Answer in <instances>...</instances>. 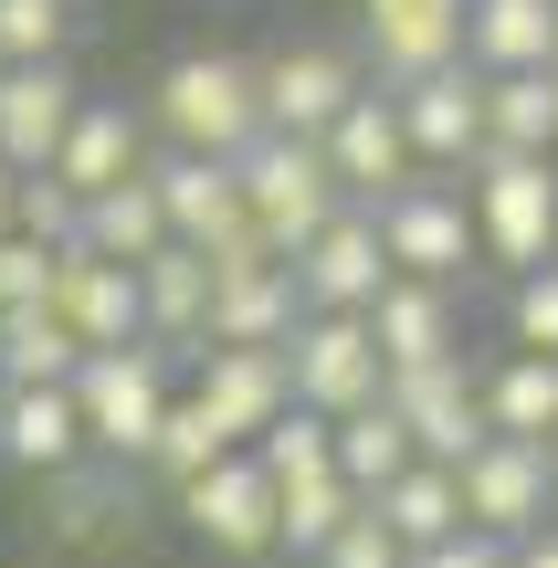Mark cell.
Segmentation results:
<instances>
[{
	"mask_svg": "<svg viewBox=\"0 0 558 568\" xmlns=\"http://www.w3.org/2000/svg\"><path fill=\"white\" fill-rule=\"evenodd\" d=\"M0 464H11V474L84 464V410H74L63 379H0Z\"/></svg>",
	"mask_w": 558,
	"mask_h": 568,
	"instance_id": "cell-18",
	"label": "cell"
},
{
	"mask_svg": "<svg viewBox=\"0 0 558 568\" xmlns=\"http://www.w3.org/2000/svg\"><path fill=\"white\" fill-rule=\"evenodd\" d=\"M358 506H369V495H358L337 464H316V474H285V485H274V558H316V548H327V537L348 527Z\"/></svg>",
	"mask_w": 558,
	"mask_h": 568,
	"instance_id": "cell-25",
	"label": "cell"
},
{
	"mask_svg": "<svg viewBox=\"0 0 558 568\" xmlns=\"http://www.w3.org/2000/svg\"><path fill=\"white\" fill-rule=\"evenodd\" d=\"M169 506H180V527L201 537L222 568H264L274 558V474L253 464V443L211 453L190 485H169Z\"/></svg>",
	"mask_w": 558,
	"mask_h": 568,
	"instance_id": "cell-4",
	"label": "cell"
},
{
	"mask_svg": "<svg viewBox=\"0 0 558 568\" xmlns=\"http://www.w3.org/2000/svg\"><path fill=\"white\" fill-rule=\"evenodd\" d=\"M548 464H558V422H548Z\"/></svg>",
	"mask_w": 558,
	"mask_h": 568,
	"instance_id": "cell-41",
	"label": "cell"
},
{
	"mask_svg": "<svg viewBox=\"0 0 558 568\" xmlns=\"http://www.w3.org/2000/svg\"><path fill=\"white\" fill-rule=\"evenodd\" d=\"M464 63L475 74L558 63V0H464Z\"/></svg>",
	"mask_w": 558,
	"mask_h": 568,
	"instance_id": "cell-23",
	"label": "cell"
},
{
	"mask_svg": "<svg viewBox=\"0 0 558 568\" xmlns=\"http://www.w3.org/2000/svg\"><path fill=\"white\" fill-rule=\"evenodd\" d=\"M506 337L558 358V253H548V264H527V274H506Z\"/></svg>",
	"mask_w": 558,
	"mask_h": 568,
	"instance_id": "cell-33",
	"label": "cell"
},
{
	"mask_svg": "<svg viewBox=\"0 0 558 568\" xmlns=\"http://www.w3.org/2000/svg\"><path fill=\"white\" fill-rule=\"evenodd\" d=\"M369 11H412V21H464V0H369Z\"/></svg>",
	"mask_w": 558,
	"mask_h": 568,
	"instance_id": "cell-39",
	"label": "cell"
},
{
	"mask_svg": "<svg viewBox=\"0 0 558 568\" xmlns=\"http://www.w3.org/2000/svg\"><path fill=\"white\" fill-rule=\"evenodd\" d=\"M232 180H243V211H253V232H264L274 253H295L337 201H348L337 169H327V148H316V138H285V126H264V138L232 159Z\"/></svg>",
	"mask_w": 558,
	"mask_h": 568,
	"instance_id": "cell-5",
	"label": "cell"
},
{
	"mask_svg": "<svg viewBox=\"0 0 558 568\" xmlns=\"http://www.w3.org/2000/svg\"><path fill=\"white\" fill-rule=\"evenodd\" d=\"M42 169H53L74 201H95L105 180L148 169V116H138V105H116V95H84V105H74V126H63V148H53Z\"/></svg>",
	"mask_w": 558,
	"mask_h": 568,
	"instance_id": "cell-19",
	"label": "cell"
},
{
	"mask_svg": "<svg viewBox=\"0 0 558 568\" xmlns=\"http://www.w3.org/2000/svg\"><path fill=\"white\" fill-rule=\"evenodd\" d=\"M74 358H84V337L42 295L0 305V379H74Z\"/></svg>",
	"mask_w": 558,
	"mask_h": 568,
	"instance_id": "cell-31",
	"label": "cell"
},
{
	"mask_svg": "<svg viewBox=\"0 0 558 568\" xmlns=\"http://www.w3.org/2000/svg\"><path fill=\"white\" fill-rule=\"evenodd\" d=\"M327 169H337V190H348V201H379V190H400L412 180V138H400V105H390V84H358L348 105H337L327 116Z\"/></svg>",
	"mask_w": 558,
	"mask_h": 568,
	"instance_id": "cell-14",
	"label": "cell"
},
{
	"mask_svg": "<svg viewBox=\"0 0 558 568\" xmlns=\"http://www.w3.org/2000/svg\"><path fill=\"white\" fill-rule=\"evenodd\" d=\"M454 485H464V527H485V537H527L538 516H558V464L527 432H485L454 464Z\"/></svg>",
	"mask_w": 558,
	"mask_h": 568,
	"instance_id": "cell-8",
	"label": "cell"
},
{
	"mask_svg": "<svg viewBox=\"0 0 558 568\" xmlns=\"http://www.w3.org/2000/svg\"><path fill=\"white\" fill-rule=\"evenodd\" d=\"M400 568H506V537H485V527H454V537H433V548H412Z\"/></svg>",
	"mask_w": 558,
	"mask_h": 568,
	"instance_id": "cell-37",
	"label": "cell"
},
{
	"mask_svg": "<svg viewBox=\"0 0 558 568\" xmlns=\"http://www.w3.org/2000/svg\"><path fill=\"white\" fill-rule=\"evenodd\" d=\"M327 464L348 474L358 495H379L400 464H412V432H400V410H390V400H358V410H337V422H327Z\"/></svg>",
	"mask_w": 558,
	"mask_h": 568,
	"instance_id": "cell-29",
	"label": "cell"
},
{
	"mask_svg": "<svg viewBox=\"0 0 558 568\" xmlns=\"http://www.w3.org/2000/svg\"><path fill=\"white\" fill-rule=\"evenodd\" d=\"M506 568H558V516H538L527 537H506Z\"/></svg>",
	"mask_w": 558,
	"mask_h": 568,
	"instance_id": "cell-38",
	"label": "cell"
},
{
	"mask_svg": "<svg viewBox=\"0 0 558 568\" xmlns=\"http://www.w3.org/2000/svg\"><path fill=\"white\" fill-rule=\"evenodd\" d=\"M369 516L400 537V548H433V537H454V527H464V485H454V464L412 453V464H400L390 485L369 495Z\"/></svg>",
	"mask_w": 558,
	"mask_h": 568,
	"instance_id": "cell-24",
	"label": "cell"
},
{
	"mask_svg": "<svg viewBox=\"0 0 558 568\" xmlns=\"http://www.w3.org/2000/svg\"><path fill=\"white\" fill-rule=\"evenodd\" d=\"M369 222L390 274H443V284L475 274V211H464V180H443V169H412L400 190H379Z\"/></svg>",
	"mask_w": 558,
	"mask_h": 568,
	"instance_id": "cell-6",
	"label": "cell"
},
{
	"mask_svg": "<svg viewBox=\"0 0 558 568\" xmlns=\"http://www.w3.org/2000/svg\"><path fill=\"white\" fill-rule=\"evenodd\" d=\"M84 84L63 53H32V63H0V159L11 169H42L63 148V126H74Z\"/></svg>",
	"mask_w": 558,
	"mask_h": 568,
	"instance_id": "cell-16",
	"label": "cell"
},
{
	"mask_svg": "<svg viewBox=\"0 0 558 568\" xmlns=\"http://www.w3.org/2000/svg\"><path fill=\"white\" fill-rule=\"evenodd\" d=\"M74 243L116 253V264H148V253L169 243V211H159V180H148V169H126V180H105L95 201H84V232H74Z\"/></svg>",
	"mask_w": 558,
	"mask_h": 568,
	"instance_id": "cell-27",
	"label": "cell"
},
{
	"mask_svg": "<svg viewBox=\"0 0 558 568\" xmlns=\"http://www.w3.org/2000/svg\"><path fill=\"white\" fill-rule=\"evenodd\" d=\"M306 316L285 264H243V274H211V316H201V347H285V326Z\"/></svg>",
	"mask_w": 558,
	"mask_h": 568,
	"instance_id": "cell-20",
	"label": "cell"
},
{
	"mask_svg": "<svg viewBox=\"0 0 558 568\" xmlns=\"http://www.w3.org/2000/svg\"><path fill=\"white\" fill-rule=\"evenodd\" d=\"M211 453H232V432L211 422V400H190V389H169V410H159V432H148V453H138V464L159 474V485H190V474H201Z\"/></svg>",
	"mask_w": 558,
	"mask_h": 568,
	"instance_id": "cell-32",
	"label": "cell"
},
{
	"mask_svg": "<svg viewBox=\"0 0 558 568\" xmlns=\"http://www.w3.org/2000/svg\"><path fill=\"white\" fill-rule=\"evenodd\" d=\"M42 485H53V537L63 548H105V537L126 527V464H105V453L42 474Z\"/></svg>",
	"mask_w": 558,
	"mask_h": 568,
	"instance_id": "cell-28",
	"label": "cell"
},
{
	"mask_svg": "<svg viewBox=\"0 0 558 568\" xmlns=\"http://www.w3.org/2000/svg\"><path fill=\"white\" fill-rule=\"evenodd\" d=\"M11 232H32V243H74V232H84V201H74V190H63L53 180V169H21V201H11Z\"/></svg>",
	"mask_w": 558,
	"mask_h": 568,
	"instance_id": "cell-34",
	"label": "cell"
},
{
	"mask_svg": "<svg viewBox=\"0 0 558 568\" xmlns=\"http://www.w3.org/2000/svg\"><path fill=\"white\" fill-rule=\"evenodd\" d=\"M138 305H148V337L169 347V358H190L201 347V316H211V264L201 243H159L138 264Z\"/></svg>",
	"mask_w": 558,
	"mask_h": 568,
	"instance_id": "cell-22",
	"label": "cell"
},
{
	"mask_svg": "<svg viewBox=\"0 0 558 568\" xmlns=\"http://www.w3.org/2000/svg\"><path fill=\"white\" fill-rule=\"evenodd\" d=\"M400 558H412V548H400V537L379 527L369 506H358V516H348V527H337V537H327V548H316L306 568H400Z\"/></svg>",
	"mask_w": 558,
	"mask_h": 568,
	"instance_id": "cell-36",
	"label": "cell"
},
{
	"mask_svg": "<svg viewBox=\"0 0 558 568\" xmlns=\"http://www.w3.org/2000/svg\"><path fill=\"white\" fill-rule=\"evenodd\" d=\"M74 42V0H0V63H32Z\"/></svg>",
	"mask_w": 558,
	"mask_h": 568,
	"instance_id": "cell-35",
	"label": "cell"
},
{
	"mask_svg": "<svg viewBox=\"0 0 558 568\" xmlns=\"http://www.w3.org/2000/svg\"><path fill=\"white\" fill-rule=\"evenodd\" d=\"M148 138L169 148H201V159H243L264 138V95H253V63L243 53H180L148 95Z\"/></svg>",
	"mask_w": 558,
	"mask_h": 568,
	"instance_id": "cell-2",
	"label": "cell"
},
{
	"mask_svg": "<svg viewBox=\"0 0 558 568\" xmlns=\"http://www.w3.org/2000/svg\"><path fill=\"white\" fill-rule=\"evenodd\" d=\"M369 84V63L337 53V42H295V53H264L253 63V95H264V126L285 138H327V116Z\"/></svg>",
	"mask_w": 558,
	"mask_h": 568,
	"instance_id": "cell-12",
	"label": "cell"
},
{
	"mask_svg": "<svg viewBox=\"0 0 558 568\" xmlns=\"http://www.w3.org/2000/svg\"><path fill=\"white\" fill-rule=\"evenodd\" d=\"M390 368H422V358H454L464 347V284L443 274H379V295L358 305Z\"/></svg>",
	"mask_w": 558,
	"mask_h": 568,
	"instance_id": "cell-15",
	"label": "cell"
},
{
	"mask_svg": "<svg viewBox=\"0 0 558 568\" xmlns=\"http://www.w3.org/2000/svg\"><path fill=\"white\" fill-rule=\"evenodd\" d=\"M190 400H211V422H222L232 443H253V432L295 400L285 347H190Z\"/></svg>",
	"mask_w": 558,
	"mask_h": 568,
	"instance_id": "cell-17",
	"label": "cell"
},
{
	"mask_svg": "<svg viewBox=\"0 0 558 568\" xmlns=\"http://www.w3.org/2000/svg\"><path fill=\"white\" fill-rule=\"evenodd\" d=\"M485 138L496 148H558V63L485 74Z\"/></svg>",
	"mask_w": 558,
	"mask_h": 568,
	"instance_id": "cell-30",
	"label": "cell"
},
{
	"mask_svg": "<svg viewBox=\"0 0 558 568\" xmlns=\"http://www.w3.org/2000/svg\"><path fill=\"white\" fill-rule=\"evenodd\" d=\"M285 274H295V295H306V305H369V295H379V274H390L369 201H337L327 222H316L306 243L285 253Z\"/></svg>",
	"mask_w": 558,
	"mask_h": 568,
	"instance_id": "cell-13",
	"label": "cell"
},
{
	"mask_svg": "<svg viewBox=\"0 0 558 568\" xmlns=\"http://www.w3.org/2000/svg\"><path fill=\"white\" fill-rule=\"evenodd\" d=\"M464 211H475V264L527 274L558 253V159L548 148H496L464 159Z\"/></svg>",
	"mask_w": 558,
	"mask_h": 568,
	"instance_id": "cell-1",
	"label": "cell"
},
{
	"mask_svg": "<svg viewBox=\"0 0 558 568\" xmlns=\"http://www.w3.org/2000/svg\"><path fill=\"white\" fill-rule=\"evenodd\" d=\"M169 347L159 337H126V347H84L74 358V410H84V453H105V464H138L148 453V432H159V410H169Z\"/></svg>",
	"mask_w": 558,
	"mask_h": 568,
	"instance_id": "cell-3",
	"label": "cell"
},
{
	"mask_svg": "<svg viewBox=\"0 0 558 568\" xmlns=\"http://www.w3.org/2000/svg\"><path fill=\"white\" fill-rule=\"evenodd\" d=\"M11 201H21V169L0 159V232H11Z\"/></svg>",
	"mask_w": 558,
	"mask_h": 568,
	"instance_id": "cell-40",
	"label": "cell"
},
{
	"mask_svg": "<svg viewBox=\"0 0 558 568\" xmlns=\"http://www.w3.org/2000/svg\"><path fill=\"white\" fill-rule=\"evenodd\" d=\"M548 159H558V148H548Z\"/></svg>",
	"mask_w": 558,
	"mask_h": 568,
	"instance_id": "cell-42",
	"label": "cell"
},
{
	"mask_svg": "<svg viewBox=\"0 0 558 568\" xmlns=\"http://www.w3.org/2000/svg\"><path fill=\"white\" fill-rule=\"evenodd\" d=\"M475 389H485V432L548 443V422H558V358L548 347H506L496 368H475Z\"/></svg>",
	"mask_w": 558,
	"mask_h": 568,
	"instance_id": "cell-26",
	"label": "cell"
},
{
	"mask_svg": "<svg viewBox=\"0 0 558 568\" xmlns=\"http://www.w3.org/2000/svg\"><path fill=\"white\" fill-rule=\"evenodd\" d=\"M390 105H400L412 159L443 169V180H464V159L485 148V74H475V63H433V74L390 84Z\"/></svg>",
	"mask_w": 558,
	"mask_h": 568,
	"instance_id": "cell-10",
	"label": "cell"
},
{
	"mask_svg": "<svg viewBox=\"0 0 558 568\" xmlns=\"http://www.w3.org/2000/svg\"><path fill=\"white\" fill-rule=\"evenodd\" d=\"M148 180H159L169 243H222L232 222H253V211H243V180H232V159H201V148H169V159H148Z\"/></svg>",
	"mask_w": 558,
	"mask_h": 568,
	"instance_id": "cell-21",
	"label": "cell"
},
{
	"mask_svg": "<svg viewBox=\"0 0 558 568\" xmlns=\"http://www.w3.org/2000/svg\"><path fill=\"white\" fill-rule=\"evenodd\" d=\"M379 400L400 410V432H412V453H433V464H464V453L485 443V389H475V358H422V368H390L379 379Z\"/></svg>",
	"mask_w": 558,
	"mask_h": 568,
	"instance_id": "cell-9",
	"label": "cell"
},
{
	"mask_svg": "<svg viewBox=\"0 0 558 568\" xmlns=\"http://www.w3.org/2000/svg\"><path fill=\"white\" fill-rule=\"evenodd\" d=\"M285 379H295V400L306 410H358V400H379V379H390V358H379V337H369V316L358 305H306V316L285 326Z\"/></svg>",
	"mask_w": 558,
	"mask_h": 568,
	"instance_id": "cell-7",
	"label": "cell"
},
{
	"mask_svg": "<svg viewBox=\"0 0 558 568\" xmlns=\"http://www.w3.org/2000/svg\"><path fill=\"white\" fill-rule=\"evenodd\" d=\"M42 305H53V316L74 326L84 347H126V337H148L138 264H116V253H95V243H63V253H53V284H42Z\"/></svg>",
	"mask_w": 558,
	"mask_h": 568,
	"instance_id": "cell-11",
	"label": "cell"
}]
</instances>
